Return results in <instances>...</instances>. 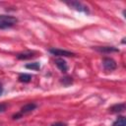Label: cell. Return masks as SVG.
<instances>
[{
	"label": "cell",
	"mask_w": 126,
	"mask_h": 126,
	"mask_svg": "<svg viewBox=\"0 0 126 126\" xmlns=\"http://www.w3.org/2000/svg\"><path fill=\"white\" fill-rule=\"evenodd\" d=\"M96 51L103 52V53H111V52H119V49L114 46H96L94 47Z\"/></svg>",
	"instance_id": "cell-5"
},
{
	"label": "cell",
	"mask_w": 126,
	"mask_h": 126,
	"mask_svg": "<svg viewBox=\"0 0 126 126\" xmlns=\"http://www.w3.org/2000/svg\"><path fill=\"white\" fill-rule=\"evenodd\" d=\"M17 18L9 15H0V29H8L17 24Z\"/></svg>",
	"instance_id": "cell-1"
},
{
	"label": "cell",
	"mask_w": 126,
	"mask_h": 126,
	"mask_svg": "<svg viewBox=\"0 0 126 126\" xmlns=\"http://www.w3.org/2000/svg\"><path fill=\"white\" fill-rule=\"evenodd\" d=\"M32 80V76L30 74H21L19 76V81L22 83H29Z\"/></svg>",
	"instance_id": "cell-11"
},
{
	"label": "cell",
	"mask_w": 126,
	"mask_h": 126,
	"mask_svg": "<svg viewBox=\"0 0 126 126\" xmlns=\"http://www.w3.org/2000/svg\"><path fill=\"white\" fill-rule=\"evenodd\" d=\"M55 64H56L57 68H58L61 72H63V73L67 72L68 66H67V63H66V61H65L64 59H62V58H57V59L55 60Z\"/></svg>",
	"instance_id": "cell-7"
},
{
	"label": "cell",
	"mask_w": 126,
	"mask_h": 126,
	"mask_svg": "<svg viewBox=\"0 0 126 126\" xmlns=\"http://www.w3.org/2000/svg\"><path fill=\"white\" fill-rule=\"evenodd\" d=\"M61 83L64 85V86H69L73 83V80L71 77H64V78H61Z\"/></svg>",
	"instance_id": "cell-13"
},
{
	"label": "cell",
	"mask_w": 126,
	"mask_h": 126,
	"mask_svg": "<svg viewBox=\"0 0 126 126\" xmlns=\"http://www.w3.org/2000/svg\"><path fill=\"white\" fill-rule=\"evenodd\" d=\"M102 66L104 68V70L106 71H113L117 68V64L116 62L112 59V58H103L102 60Z\"/></svg>",
	"instance_id": "cell-3"
},
{
	"label": "cell",
	"mask_w": 126,
	"mask_h": 126,
	"mask_svg": "<svg viewBox=\"0 0 126 126\" xmlns=\"http://www.w3.org/2000/svg\"><path fill=\"white\" fill-rule=\"evenodd\" d=\"M49 52L55 56H74L75 54L71 51H68V50H63V49H58V48H50L49 49Z\"/></svg>",
	"instance_id": "cell-4"
},
{
	"label": "cell",
	"mask_w": 126,
	"mask_h": 126,
	"mask_svg": "<svg viewBox=\"0 0 126 126\" xmlns=\"http://www.w3.org/2000/svg\"><path fill=\"white\" fill-rule=\"evenodd\" d=\"M35 108H36V104L33 103V102H30V103L25 104V105L21 108L20 113H21L22 115H23V114H26V113H30V112H32V110H34Z\"/></svg>",
	"instance_id": "cell-6"
},
{
	"label": "cell",
	"mask_w": 126,
	"mask_h": 126,
	"mask_svg": "<svg viewBox=\"0 0 126 126\" xmlns=\"http://www.w3.org/2000/svg\"><path fill=\"white\" fill-rule=\"evenodd\" d=\"M66 4H67L69 7H71V8H73V9H75L76 11H79V12H84V13H86V14H89V13H90V11H89L88 7H87V6H85V5H83L82 3L78 2V1L66 2Z\"/></svg>",
	"instance_id": "cell-2"
},
{
	"label": "cell",
	"mask_w": 126,
	"mask_h": 126,
	"mask_svg": "<svg viewBox=\"0 0 126 126\" xmlns=\"http://www.w3.org/2000/svg\"><path fill=\"white\" fill-rule=\"evenodd\" d=\"M125 110V103H118V104H114L109 108V111L112 113H120L122 111Z\"/></svg>",
	"instance_id": "cell-9"
},
{
	"label": "cell",
	"mask_w": 126,
	"mask_h": 126,
	"mask_svg": "<svg viewBox=\"0 0 126 126\" xmlns=\"http://www.w3.org/2000/svg\"><path fill=\"white\" fill-rule=\"evenodd\" d=\"M3 94V87H2V85L0 84V95Z\"/></svg>",
	"instance_id": "cell-16"
},
{
	"label": "cell",
	"mask_w": 126,
	"mask_h": 126,
	"mask_svg": "<svg viewBox=\"0 0 126 126\" xmlns=\"http://www.w3.org/2000/svg\"><path fill=\"white\" fill-rule=\"evenodd\" d=\"M27 69H31V70H38L40 68V64L38 62H33V63H29L26 65Z\"/></svg>",
	"instance_id": "cell-12"
},
{
	"label": "cell",
	"mask_w": 126,
	"mask_h": 126,
	"mask_svg": "<svg viewBox=\"0 0 126 126\" xmlns=\"http://www.w3.org/2000/svg\"><path fill=\"white\" fill-rule=\"evenodd\" d=\"M6 108H7V105L5 103H0V113L4 112L6 110Z\"/></svg>",
	"instance_id": "cell-14"
},
{
	"label": "cell",
	"mask_w": 126,
	"mask_h": 126,
	"mask_svg": "<svg viewBox=\"0 0 126 126\" xmlns=\"http://www.w3.org/2000/svg\"><path fill=\"white\" fill-rule=\"evenodd\" d=\"M51 126H67L66 123H63V122H56L54 124H52Z\"/></svg>",
	"instance_id": "cell-15"
},
{
	"label": "cell",
	"mask_w": 126,
	"mask_h": 126,
	"mask_svg": "<svg viewBox=\"0 0 126 126\" xmlns=\"http://www.w3.org/2000/svg\"><path fill=\"white\" fill-rule=\"evenodd\" d=\"M112 126H126V120L124 116H119L112 124Z\"/></svg>",
	"instance_id": "cell-10"
},
{
	"label": "cell",
	"mask_w": 126,
	"mask_h": 126,
	"mask_svg": "<svg viewBox=\"0 0 126 126\" xmlns=\"http://www.w3.org/2000/svg\"><path fill=\"white\" fill-rule=\"evenodd\" d=\"M35 56V52L33 51H26L23 53H19L17 55V58L20 60H27V59H32Z\"/></svg>",
	"instance_id": "cell-8"
}]
</instances>
